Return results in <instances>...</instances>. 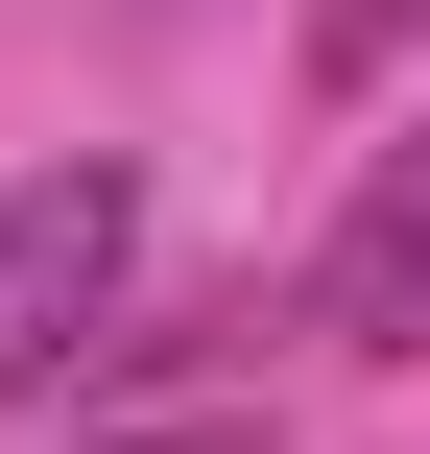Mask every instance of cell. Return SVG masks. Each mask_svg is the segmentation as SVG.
<instances>
[{
  "mask_svg": "<svg viewBox=\"0 0 430 454\" xmlns=\"http://www.w3.org/2000/svg\"><path fill=\"white\" fill-rule=\"evenodd\" d=\"M311 335H335V359H430V144L359 168V215H335V263H311Z\"/></svg>",
  "mask_w": 430,
  "mask_h": 454,
  "instance_id": "7a4b0ae2",
  "label": "cell"
},
{
  "mask_svg": "<svg viewBox=\"0 0 430 454\" xmlns=\"http://www.w3.org/2000/svg\"><path fill=\"white\" fill-rule=\"evenodd\" d=\"M120 287H144V168H24L0 192V407H48L96 335H120Z\"/></svg>",
  "mask_w": 430,
  "mask_h": 454,
  "instance_id": "6da1fadb",
  "label": "cell"
},
{
  "mask_svg": "<svg viewBox=\"0 0 430 454\" xmlns=\"http://www.w3.org/2000/svg\"><path fill=\"white\" fill-rule=\"evenodd\" d=\"M120 454H263V431H120Z\"/></svg>",
  "mask_w": 430,
  "mask_h": 454,
  "instance_id": "277c9868",
  "label": "cell"
},
{
  "mask_svg": "<svg viewBox=\"0 0 430 454\" xmlns=\"http://www.w3.org/2000/svg\"><path fill=\"white\" fill-rule=\"evenodd\" d=\"M407 48H430V0H311V72H335V96H383Z\"/></svg>",
  "mask_w": 430,
  "mask_h": 454,
  "instance_id": "3957f363",
  "label": "cell"
}]
</instances>
